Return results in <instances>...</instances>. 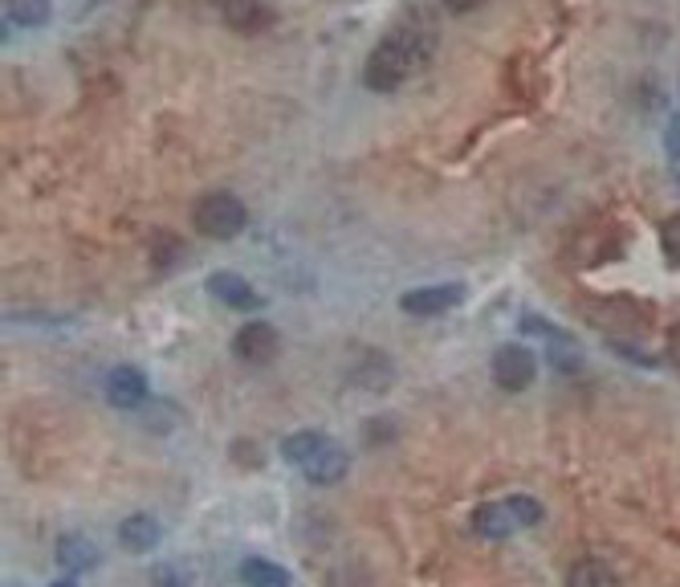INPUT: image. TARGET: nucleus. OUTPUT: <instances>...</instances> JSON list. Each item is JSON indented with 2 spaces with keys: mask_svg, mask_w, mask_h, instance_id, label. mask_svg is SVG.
Listing matches in <instances>:
<instances>
[{
  "mask_svg": "<svg viewBox=\"0 0 680 587\" xmlns=\"http://www.w3.org/2000/svg\"><path fill=\"white\" fill-rule=\"evenodd\" d=\"M428 53H432V33H428V29L400 25L395 33H387L380 46L371 49L367 66H363V82H367L371 90H380V95L400 90V86H404L407 78L424 66V61H428Z\"/></svg>",
  "mask_w": 680,
  "mask_h": 587,
  "instance_id": "nucleus-1",
  "label": "nucleus"
},
{
  "mask_svg": "<svg viewBox=\"0 0 680 587\" xmlns=\"http://www.w3.org/2000/svg\"><path fill=\"white\" fill-rule=\"evenodd\" d=\"M542 522V502L525 498V493H510L502 502H485L473 515V530L481 539H510L518 530H530Z\"/></svg>",
  "mask_w": 680,
  "mask_h": 587,
  "instance_id": "nucleus-2",
  "label": "nucleus"
},
{
  "mask_svg": "<svg viewBox=\"0 0 680 587\" xmlns=\"http://www.w3.org/2000/svg\"><path fill=\"white\" fill-rule=\"evenodd\" d=\"M191 221H196V228H200L204 237L233 241L237 233H245V225H249V208H245L233 193H208L200 204H196Z\"/></svg>",
  "mask_w": 680,
  "mask_h": 587,
  "instance_id": "nucleus-3",
  "label": "nucleus"
},
{
  "mask_svg": "<svg viewBox=\"0 0 680 587\" xmlns=\"http://www.w3.org/2000/svg\"><path fill=\"white\" fill-rule=\"evenodd\" d=\"M583 314L595 326H603V331H623V335H640L648 326V306H640V302H632V299L587 302Z\"/></svg>",
  "mask_w": 680,
  "mask_h": 587,
  "instance_id": "nucleus-4",
  "label": "nucleus"
},
{
  "mask_svg": "<svg viewBox=\"0 0 680 587\" xmlns=\"http://www.w3.org/2000/svg\"><path fill=\"white\" fill-rule=\"evenodd\" d=\"M538 372V355L522 343H505V348L493 351V384L502 392H522L530 388Z\"/></svg>",
  "mask_w": 680,
  "mask_h": 587,
  "instance_id": "nucleus-5",
  "label": "nucleus"
},
{
  "mask_svg": "<svg viewBox=\"0 0 680 587\" xmlns=\"http://www.w3.org/2000/svg\"><path fill=\"white\" fill-rule=\"evenodd\" d=\"M461 302H465V286H461V282H441V286L407 290L404 299H400V306H404L407 314H420V319H428V314L453 311V306H461Z\"/></svg>",
  "mask_w": 680,
  "mask_h": 587,
  "instance_id": "nucleus-6",
  "label": "nucleus"
},
{
  "mask_svg": "<svg viewBox=\"0 0 680 587\" xmlns=\"http://www.w3.org/2000/svg\"><path fill=\"white\" fill-rule=\"evenodd\" d=\"M282 348V339L269 323H245L233 339V355L240 363H269Z\"/></svg>",
  "mask_w": 680,
  "mask_h": 587,
  "instance_id": "nucleus-7",
  "label": "nucleus"
},
{
  "mask_svg": "<svg viewBox=\"0 0 680 587\" xmlns=\"http://www.w3.org/2000/svg\"><path fill=\"white\" fill-rule=\"evenodd\" d=\"M216 9L228 29H237V33H262L274 25V9L265 0H216Z\"/></svg>",
  "mask_w": 680,
  "mask_h": 587,
  "instance_id": "nucleus-8",
  "label": "nucleus"
},
{
  "mask_svg": "<svg viewBox=\"0 0 680 587\" xmlns=\"http://www.w3.org/2000/svg\"><path fill=\"white\" fill-rule=\"evenodd\" d=\"M346 469H351V457H346L343 444L335 441H323L318 449H314V457L302 466V473L311 481H318V486H335V481L346 478Z\"/></svg>",
  "mask_w": 680,
  "mask_h": 587,
  "instance_id": "nucleus-9",
  "label": "nucleus"
},
{
  "mask_svg": "<svg viewBox=\"0 0 680 587\" xmlns=\"http://www.w3.org/2000/svg\"><path fill=\"white\" fill-rule=\"evenodd\" d=\"M525 331H534V335L546 339L554 372H579V368H583V348H579L571 335H559V331H550L542 319H525Z\"/></svg>",
  "mask_w": 680,
  "mask_h": 587,
  "instance_id": "nucleus-10",
  "label": "nucleus"
},
{
  "mask_svg": "<svg viewBox=\"0 0 680 587\" xmlns=\"http://www.w3.org/2000/svg\"><path fill=\"white\" fill-rule=\"evenodd\" d=\"M208 294H213L216 302L233 306V311H257V306H262V294H257L240 274H213L208 277Z\"/></svg>",
  "mask_w": 680,
  "mask_h": 587,
  "instance_id": "nucleus-11",
  "label": "nucleus"
},
{
  "mask_svg": "<svg viewBox=\"0 0 680 587\" xmlns=\"http://www.w3.org/2000/svg\"><path fill=\"white\" fill-rule=\"evenodd\" d=\"M107 400L115 408H139L147 400V375L139 368H115L107 375Z\"/></svg>",
  "mask_w": 680,
  "mask_h": 587,
  "instance_id": "nucleus-12",
  "label": "nucleus"
},
{
  "mask_svg": "<svg viewBox=\"0 0 680 587\" xmlns=\"http://www.w3.org/2000/svg\"><path fill=\"white\" fill-rule=\"evenodd\" d=\"M159 539H164V530H159V522L151 515H131V518H122V522H119V542L135 555L156 551Z\"/></svg>",
  "mask_w": 680,
  "mask_h": 587,
  "instance_id": "nucleus-13",
  "label": "nucleus"
},
{
  "mask_svg": "<svg viewBox=\"0 0 680 587\" xmlns=\"http://www.w3.org/2000/svg\"><path fill=\"white\" fill-rule=\"evenodd\" d=\"M58 564L66 567V571H90V567L98 564V547L86 535H61L58 542Z\"/></svg>",
  "mask_w": 680,
  "mask_h": 587,
  "instance_id": "nucleus-14",
  "label": "nucleus"
},
{
  "mask_svg": "<svg viewBox=\"0 0 680 587\" xmlns=\"http://www.w3.org/2000/svg\"><path fill=\"white\" fill-rule=\"evenodd\" d=\"M566 587H620V576L603 559H579L566 571Z\"/></svg>",
  "mask_w": 680,
  "mask_h": 587,
  "instance_id": "nucleus-15",
  "label": "nucleus"
},
{
  "mask_svg": "<svg viewBox=\"0 0 680 587\" xmlns=\"http://www.w3.org/2000/svg\"><path fill=\"white\" fill-rule=\"evenodd\" d=\"M240 584L245 587H289V571L269 564V559H245V564H240Z\"/></svg>",
  "mask_w": 680,
  "mask_h": 587,
  "instance_id": "nucleus-16",
  "label": "nucleus"
},
{
  "mask_svg": "<svg viewBox=\"0 0 680 587\" xmlns=\"http://www.w3.org/2000/svg\"><path fill=\"white\" fill-rule=\"evenodd\" d=\"M53 4L49 0H4V21L21 25V29H37L49 21Z\"/></svg>",
  "mask_w": 680,
  "mask_h": 587,
  "instance_id": "nucleus-17",
  "label": "nucleus"
},
{
  "mask_svg": "<svg viewBox=\"0 0 680 587\" xmlns=\"http://www.w3.org/2000/svg\"><path fill=\"white\" fill-rule=\"evenodd\" d=\"M326 437L323 432H294V437H286V441H282V457H286L289 466H306V461H311L314 457V449H318V444H323Z\"/></svg>",
  "mask_w": 680,
  "mask_h": 587,
  "instance_id": "nucleus-18",
  "label": "nucleus"
},
{
  "mask_svg": "<svg viewBox=\"0 0 680 587\" xmlns=\"http://www.w3.org/2000/svg\"><path fill=\"white\" fill-rule=\"evenodd\" d=\"M660 245L669 253V262L680 265V213H672L664 225H660Z\"/></svg>",
  "mask_w": 680,
  "mask_h": 587,
  "instance_id": "nucleus-19",
  "label": "nucleus"
},
{
  "mask_svg": "<svg viewBox=\"0 0 680 587\" xmlns=\"http://www.w3.org/2000/svg\"><path fill=\"white\" fill-rule=\"evenodd\" d=\"M664 147H669V156L680 164V115L669 119V131H664Z\"/></svg>",
  "mask_w": 680,
  "mask_h": 587,
  "instance_id": "nucleus-20",
  "label": "nucleus"
},
{
  "mask_svg": "<svg viewBox=\"0 0 680 587\" xmlns=\"http://www.w3.org/2000/svg\"><path fill=\"white\" fill-rule=\"evenodd\" d=\"M664 351H669L672 368H677V372H680V323H672V326H669V335H664Z\"/></svg>",
  "mask_w": 680,
  "mask_h": 587,
  "instance_id": "nucleus-21",
  "label": "nucleus"
},
{
  "mask_svg": "<svg viewBox=\"0 0 680 587\" xmlns=\"http://www.w3.org/2000/svg\"><path fill=\"white\" fill-rule=\"evenodd\" d=\"M485 0H444V9L449 12H473V9H481Z\"/></svg>",
  "mask_w": 680,
  "mask_h": 587,
  "instance_id": "nucleus-22",
  "label": "nucleus"
},
{
  "mask_svg": "<svg viewBox=\"0 0 680 587\" xmlns=\"http://www.w3.org/2000/svg\"><path fill=\"white\" fill-rule=\"evenodd\" d=\"M156 584H184V576H179L176 567H159V571H156Z\"/></svg>",
  "mask_w": 680,
  "mask_h": 587,
  "instance_id": "nucleus-23",
  "label": "nucleus"
},
{
  "mask_svg": "<svg viewBox=\"0 0 680 587\" xmlns=\"http://www.w3.org/2000/svg\"><path fill=\"white\" fill-rule=\"evenodd\" d=\"M53 587H78V584H73V579H61V584H53Z\"/></svg>",
  "mask_w": 680,
  "mask_h": 587,
  "instance_id": "nucleus-24",
  "label": "nucleus"
}]
</instances>
